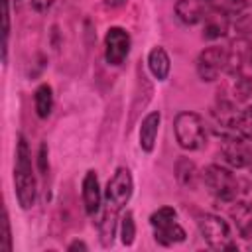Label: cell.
<instances>
[{
  "label": "cell",
  "mask_w": 252,
  "mask_h": 252,
  "mask_svg": "<svg viewBox=\"0 0 252 252\" xmlns=\"http://www.w3.org/2000/svg\"><path fill=\"white\" fill-rule=\"evenodd\" d=\"M14 187H16V199L18 205L28 211L35 205L37 197V183L33 173V161H32V150L24 134L18 136L16 142V163H14Z\"/></svg>",
  "instance_id": "6da1fadb"
},
{
  "label": "cell",
  "mask_w": 252,
  "mask_h": 252,
  "mask_svg": "<svg viewBox=\"0 0 252 252\" xmlns=\"http://www.w3.org/2000/svg\"><path fill=\"white\" fill-rule=\"evenodd\" d=\"M173 132L177 144L189 152L201 150L207 142V128L197 112H189V110L179 112L173 120Z\"/></svg>",
  "instance_id": "7a4b0ae2"
},
{
  "label": "cell",
  "mask_w": 252,
  "mask_h": 252,
  "mask_svg": "<svg viewBox=\"0 0 252 252\" xmlns=\"http://www.w3.org/2000/svg\"><path fill=\"white\" fill-rule=\"evenodd\" d=\"M201 179H203L205 187L209 189V193L217 201H222V203H234L236 201V197H238V179L230 169H226L219 163H211L203 169Z\"/></svg>",
  "instance_id": "3957f363"
},
{
  "label": "cell",
  "mask_w": 252,
  "mask_h": 252,
  "mask_svg": "<svg viewBox=\"0 0 252 252\" xmlns=\"http://www.w3.org/2000/svg\"><path fill=\"white\" fill-rule=\"evenodd\" d=\"M197 226L205 242L213 250H236V244L230 238V226L224 219L213 213H205L197 219Z\"/></svg>",
  "instance_id": "277c9868"
},
{
  "label": "cell",
  "mask_w": 252,
  "mask_h": 252,
  "mask_svg": "<svg viewBox=\"0 0 252 252\" xmlns=\"http://www.w3.org/2000/svg\"><path fill=\"white\" fill-rule=\"evenodd\" d=\"M130 33L120 26H110L104 35V59L108 65L118 67L124 63V59L130 53Z\"/></svg>",
  "instance_id": "5b68a950"
},
{
  "label": "cell",
  "mask_w": 252,
  "mask_h": 252,
  "mask_svg": "<svg viewBox=\"0 0 252 252\" xmlns=\"http://www.w3.org/2000/svg\"><path fill=\"white\" fill-rule=\"evenodd\" d=\"M132 191H134V181H132L130 169L128 167H118L114 171V175L110 177L108 185H106V193H104L106 205L116 207V209L122 211L124 205L130 201Z\"/></svg>",
  "instance_id": "8992f818"
},
{
  "label": "cell",
  "mask_w": 252,
  "mask_h": 252,
  "mask_svg": "<svg viewBox=\"0 0 252 252\" xmlns=\"http://www.w3.org/2000/svg\"><path fill=\"white\" fill-rule=\"evenodd\" d=\"M224 67H226L224 47H219V45L205 47L197 57V75L205 83L217 81V77L220 75V71H224Z\"/></svg>",
  "instance_id": "52a82bcc"
},
{
  "label": "cell",
  "mask_w": 252,
  "mask_h": 252,
  "mask_svg": "<svg viewBox=\"0 0 252 252\" xmlns=\"http://www.w3.org/2000/svg\"><path fill=\"white\" fill-rule=\"evenodd\" d=\"M250 152H252V148L240 136L220 138V154H222L224 161L232 167H246L248 159H250Z\"/></svg>",
  "instance_id": "ba28073f"
},
{
  "label": "cell",
  "mask_w": 252,
  "mask_h": 252,
  "mask_svg": "<svg viewBox=\"0 0 252 252\" xmlns=\"http://www.w3.org/2000/svg\"><path fill=\"white\" fill-rule=\"evenodd\" d=\"M215 6H217L215 0H177V4H175V16L183 24L193 26V24L203 22Z\"/></svg>",
  "instance_id": "9c48e42d"
},
{
  "label": "cell",
  "mask_w": 252,
  "mask_h": 252,
  "mask_svg": "<svg viewBox=\"0 0 252 252\" xmlns=\"http://www.w3.org/2000/svg\"><path fill=\"white\" fill-rule=\"evenodd\" d=\"M81 195H83L85 213L89 217H94L100 211V205H102V193H100V183H98L96 171L89 169L85 173L83 183H81Z\"/></svg>",
  "instance_id": "30bf717a"
},
{
  "label": "cell",
  "mask_w": 252,
  "mask_h": 252,
  "mask_svg": "<svg viewBox=\"0 0 252 252\" xmlns=\"http://www.w3.org/2000/svg\"><path fill=\"white\" fill-rule=\"evenodd\" d=\"M228 26H230V16L222 12L219 6H215L209 12V16L203 20V39H219L226 35Z\"/></svg>",
  "instance_id": "8fae6325"
},
{
  "label": "cell",
  "mask_w": 252,
  "mask_h": 252,
  "mask_svg": "<svg viewBox=\"0 0 252 252\" xmlns=\"http://www.w3.org/2000/svg\"><path fill=\"white\" fill-rule=\"evenodd\" d=\"M159 124H161V114H159V110L148 112V114L144 116L142 124H140V148H142L146 154H152L154 148H156Z\"/></svg>",
  "instance_id": "7c38bea8"
},
{
  "label": "cell",
  "mask_w": 252,
  "mask_h": 252,
  "mask_svg": "<svg viewBox=\"0 0 252 252\" xmlns=\"http://www.w3.org/2000/svg\"><path fill=\"white\" fill-rule=\"evenodd\" d=\"M118 219H120V209L106 205L102 219L98 222V236H100V244L104 248H110L114 242V234H116V226H118Z\"/></svg>",
  "instance_id": "4fadbf2b"
},
{
  "label": "cell",
  "mask_w": 252,
  "mask_h": 252,
  "mask_svg": "<svg viewBox=\"0 0 252 252\" xmlns=\"http://www.w3.org/2000/svg\"><path fill=\"white\" fill-rule=\"evenodd\" d=\"M148 69L154 75V79H158V81H165L167 79V75L171 71V61H169L167 51L161 45H156V47L150 49V53H148Z\"/></svg>",
  "instance_id": "5bb4252c"
},
{
  "label": "cell",
  "mask_w": 252,
  "mask_h": 252,
  "mask_svg": "<svg viewBox=\"0 0 252 252\" xmlns=\"http://www.w3.org/2000/svg\"><path fill=\"white\" fill-rule=\"evenodd\" d=\"M185 238H187V232L177 220L165 222L161 226H154V240L161 246H173V244L183 242Z\"/></svg>",
  "instance_id": "9a60e30c"
},
{
  "label": "cell",
  "mask_w": 252,
  "mask_h": 252,
  "mask_svg": "<svg viewBox=\"0 0 252 252\" xmlns=\"http://www.w3.org/2000/svg\"><path fill=\"white\" fill-rule=\"evenodd\" d=\"M175 177L179 181L181 187L185 189H195L199 179H201V173L195 165V161H191L189 158H179L175 161Z\"/></svg>",
  "instance_id": "2e32d148"
},
{
  "label": "cell",
  "mask_w": 252,
  "mask_h": 252,
  "mask_svg": "<svg viewBox=\"0 0 252 252\" xmlns=\"http://www.w3.org/2000/svg\"><path fill=\"white\" fill-rule=\"evenodd\" d=\"M33 108H35L37 118H41V120L49 118V114L53 110V89H51V85L41 83L35 89V93H33Z\"/></svg>",
  "instance_id": "e0dca14e"
},
{
  "label": "cell",
  "mask_w": 252,
  "mask_h": 252,
  "mask_svg": "<svg viewBox=\"0 0 252 252\" xmlns=\"http://www.w3.org/2000/svg\"><path fill=\"white\" fill-rule=\"evenodd\" d=\"M234 102H246L252 98V77L250 75H236L234 87H232Z\"/></svg>",
  "instance_id": "ac0fdd59"
},
{
  "label": "cell",
  "mask_w": 252,
  "mask_h": 252,
  "mask_svg": "<svg viewBox=\"0 0 252 252\" xmlns=\"http://www.w3.org/2000/svg\"><path fill=\"white\" fill-rule=\"evenodd\" d=\"M234 132L244 140H252V106H246L238 112L234 120Z\"/></svg>",
  "instance_id": "d6986e66"
},
{
  "label": "cell",
  "mask_w": 252,
  "mask_h": 252,
  "mask_svg": "<svg viewBox=\"0 0 252 252\" xmlns=\"http://www.w3.org/2000/svg\"><path fill=\"white\" fill-rule=\"evenodd\" d=\"M120 238L124 246H132L134 238H136V222H134V215L130 211H126L120 217Z\"/></svg>",
  "instance_id": "ffe728a7"
},
{
  "label": "cell",
  "mask_w": 252,
  "mask_h": 252,
  "mask_svg": "<svg viewBox=\"0 0 252 252\" xmlns=\"http://www.w3.org/2000/svg\"><path fill=\"white\" fill-rule=\"evenodd\" d=\"M175 217H177V213H175L173 207H161V209H158V211L152 213L150 224H152V228H154V226H161V224H165V222L175 220Z\"/></svg>",
  "instance_id": "44dd1931"
},
{
  "label": "cell",
  "mask_w": 252,
  "mask_h": 252,
  "mask_svg": "<svg viewBox=\"0 0 252 252\" xmlns=\"http://www.w3.org/2000/svg\"><path fill=\"white\" fill-rule=\"evenodd\" d=\"M246 6H248V0H222V4H219V8L228 16H240Z\"/></svg>",
  "instance_id": "7402d4cb"
},
{
  "label": "cell",
  "mask_w": 252,
  "mask_h": 252,
  "mask_svg": "<svg viewBox=\"0 0 252 252\" xmlns=\"http://www.w3.org/2000/svg\"><path fill=\"white\" fill-rule=\"evenodd\" d=\"M47 154H49L47 144H41V146H39V152H37V167H39L41 175H47V171H49V159H47Z\"/></svg>",
  "instance_id": "603a6c76"
},
{
  "label": "cell",
  "mask_w": 252,
  "mask_h": 252,
  "mask_svg": "<svg viewBox=\"0 0 252 252\" xmlns=\"http://www.w3.org/2000/svg\"><path fill=\"white\" fill-rule=\"evenodd\" d=\"M4 250L6 252L12 250V230H10V219L6 211H4Z\"/></svg>",
  "instance_id": "cb8c5ba5"
},
{
  "label": "cell",
  "mask_w": 252,
  "mask_h": 252,
  "mask_svg": "<svg viewBox=\"0 0 252 252\" xmlns=\"http://www.w3.org/2000/svg\"><path fill=\"white\" fill-rule=\"evenodd\" d=\"M30 4H32V8H33L37 14H43V12H47V10L55 4V0H30Z\"/></svg>",
  "instance_id": "d4e9b609"
},
{
  "label": "cell",
  "mask_w": 252,
  "mask_h": 252,
  "mask_svg": "<svg viewBox=\"0 0 252 252\" xmlns=\"http://www.w3.org/2000/svg\"><path fill=\"white\" fill-rule=\"evenodd\" d=\"M67 250H71V252H73V250H89V246H87L83 240H75V242H71V244L67 246Z\"/></svg>",
  "instance_id": "484cf974"
},
{
  "label": "cell",
  "mask_w": 252,
  "mask_h": 252,
  "mask_svg": "<svg viewBox=\"0 0 252 252\" xmlns=\"http://www.w3.org/2000/svg\"><path fill=\"white\" fill-rule=\"evenodd\" d=\"M128 0H104V6H108V8H118V6H122V4H126Z\"/></svg>",
  "instance_id": "4316f807"
},
{
  "label": "cell",
  "mask_w": 252,
  "mask_h": 252,
  "mask_svg": "<svg viewBox=\"0 0 252 252\" xmlns=\"http://www.w3.org/2000/svg\"><path fill=\"white\" fill-rule=\"evenodd\" d=\"M246 65L252 69V41H248V47H246Z\"/></svg>",
  "instance_id": "83f0119b"
},
{
  "label": "cell",
  "mask_w": 252,
  "mask_h": 252,
  "mask_svg": "<svg viewBox=\"0 0 252 252\" xmlns=\"http://www.w3.org/2000/svg\"><path fill=\"white\" fill-rule=\"evenodd\" d=\"M250 171H252V152H250V159H248V165H246Z\"/></svg>",
  "instance_id": "f1b7e54d"
}]
</instances>
